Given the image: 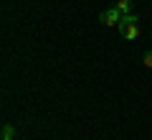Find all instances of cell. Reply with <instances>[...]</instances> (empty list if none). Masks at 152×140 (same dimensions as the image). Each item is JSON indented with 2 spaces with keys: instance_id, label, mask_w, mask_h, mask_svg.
<instances>
[{
  "instance_id": "cell-5",
  "label": "cell",
  "mask_w": 152,
  "mask_h": 140,
  "mask_svg": "<svg viewBox=\"0 0 152 140\" xmlns=\"http://www.w3.org/2000/svg\"><path fill=\"white\" fill-rule=\"evenodd\" d=\"M142 64H145L147 69H152V51H147V54L142 56Z\"/></svg>"
},
{
  "instance_id": "cell-4",
  "label": "cell",
  "mask_w": 152,
  "mask_h": 140,
  "mask_svg": "<svg viewBox=\"0 0 152 140\" xmlns=\"http://www.w3.org/2000/svg\"><path fill=\"white\" fill-rule=\"evenodd\" d=\"M13 125H3V140H13Z\"/></svg>"
},
{
  "instance_id": "cell-3",
  "label": "cell",
  "mask_w": 152,
  "mask_h": 140,
  "mask_svg": "<svg viewBox=\"0 0 152 140\" xmlns=\"http://www.w3.org/2000/svg\"><path fill=\"white\" fill-rule=\"evenodd\" d=\"M114 8H117L122 16H127V13L132 10V0H117V5H114Z\"/></svg>"
},
{
  "instance_id": "cell-2",
  "label": "cell",
  "mask_w": 152,
  "mask_h": 140,
  "mask_svg": "<svg viewBox=\"0 0 152 140\" xmlns=\"http://www.w3.org/2000/svg\"><path fill=\"white\" fill-rule=\"evenodd\" d=\"M99 21H102L104 26L114 28V26H119V23H122V13L117 10V8H109V10H104L102 16H99Z\"/></svg>"
},
{
  "instance_id": "cell-1",
  "label": "cell",
  "mask_w": 152,
  "mask_h": 140,
  "mask_svg": "<svg viewBox=\"0 0 152 140\" xmlns=\"http://www.w3.org/2000/svg\"><path fill=\"white\" fill-rule=\"evenodd\" d=\"M117 28H119V33L124 38H137L140 36V23H137V16H132V13L122 16V23Z\"/></svg>"
}]
</instances>
